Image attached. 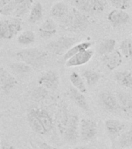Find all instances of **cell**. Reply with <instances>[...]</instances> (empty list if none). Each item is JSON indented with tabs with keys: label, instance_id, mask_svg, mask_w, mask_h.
<instances>
[{
	"label": "cell",
	"instance_id": "obj_1",
	"mask_svg": "<svg viewBox=\"0 0 132 149\" xmlns=\"http://www.w3.org/2000/svg\"><path fill=\"white\" fill-rule=\"evenodd\" d=\"M16 56L30 67H40L44 65L47 59V52L39 48L23 49L16 52Z\"/></svg>",
	"mask_w": 132,
	"mask_h": 149
},
{
	"label": "cell",
	"instance_id": "obj_2",
	"mask_svg": "<svg viewBox=\"0 0 132 149\" xmlns=\"http://www.w3.org/2000/svg\"><path fill=\"white\" fill-rule=\"evenodd\" d=\"M76 42L77 39L75 37L64 36L50 42L47 45V50L56 55H64L72 46L76 44Z\"/></svg>",
	"mask_w": 132,
	"mask_h": 149
},
{
	"label": "cell",
	"instance_id": "obj_3",
	"mask_svg": "<svg viewBox=\"0 0 132 149\" xmlns=\"http://www.w3.org/2000/svg\"><path fill=\"white\" fill-rule=\"evenodd\" d=\"M71 23L68 30L72 32H83L90 24L89 18L87 15L72 7L70 9Z\"/></svg>",
	"mask_w": 132,
	"mask_h": 149
},
{
	"label": "cell",
	"instance_id": "obj_4",
	"mask_svg": "<svg viewBox=\"0 0 132 149\" xmlns=\"http://www.w3.org/2000/svg\"><path fill=\"white\" fill-rule=\"evenodd\" d=\"M98 133L97 123L93 120L82 119L79 121V135L83 142H89L96 137Z\"/></svg>",
	"mask_w": 132,
	"mask_h": 149
},
{
	"label": "cell",
	"instance_id": "obj_5",
	"mask_svg": "<svg viewBox=\"0 0 132 149\" xmlns=\"http://www.w3.org/2000/svg\"><path fill=\"white\" fill-rule=\"evenodd\" d=\"M79 120L78 116L74 114L68 116L67 124L62 134L64 139L68 144H74L77 142L79 138Z\"/></svg>",
	"mask_w": 132,
	"mask_h": 149
},
{
	"label": "cell",
	"instance_id": "obj_6",
	"mask_svg": "<svg viewBox=\"0 0 132 149\" xmlns=\"http://www.w3.org/2000/svg\"><path fill=\"white\" fill-rule=\"evenodd\" d=\"M100 101L102 107L107 111L116 113L121 111L115 94L109 91H103L100 93Z\"/></svg>",
	"mask_w": 132,
	"mask_h": 149
},
{
	"label": "cell",
	"instance_id": "obj_7",
	"mask_svg": "<svg viewBox=\"0 0 132 149\" xmlns=\"http://www.w3.org/2000/svg\"><path fill=\"white\" fill-rule=\"evenodd\" d=\"M38 84L41 87L45 89L54 90L58 88L59 85V77L58 73L53 70H48L43 72L38 79Z\"/></svg>",
	"mask_w": 132,
	"mask_h": 149
},
{
	"label": "cell",
	"instance_id": "obj_8",
	"mask_svg": "<svg viewBox=\"0 0 132 149\" xmlns=\"http://www.w3.org/2000/svg\"><path fill=\"white\" fill-rule=\"evenodd\" d=\"M93 54H94L93 51H92L90 49L81 51V52L75 54L74 56H72V58H70L68 60L66 61L65 66L71 68L78 67V66L86 65V63H88L92 59Z\"/></svg>",
	"mask_w": 132,
	"mask_h": 149
},
{
	"label": "cell",
	"instance_id": "obj_9",
	"mask_svg": "<svg viewBox=\"0 0 132 149\" xmlns=\"http://www.w3.org/2000/svg\"><path fill=\"white\" fill-rule=\"evenodd\" d=\"M31 110L38 119L40 123L45 130L46 134L51 132L53 130L54 121L49 112L41 108H33Z\"/></svg>",
	"mask_w": 132,
	"mask_h": 149
},
{
	"label": "cell",
	"instance_id": "obj_10",
	"mask_svg": "<svg viewBox=\"0 0 132 149\" xmlns=\"http://www.w3.org/2000/svg\"><path fill=\"white\" fill-rule=\"evenodd\" d=\"M105 128L112 141L126 130V124L115 119H108L105 121Z\"/></svg>",
	"mask_w": 132,
	"mask_h": 149
},
{
	"label": "cell",
	"instance_id": "obj_11",
	"mask_svg": "<svg viewBox=\"0 0 132 149\" xmlns=\"http://www.w3.org/2000/svg\"><path fill=\"white\" fill-rule=\"evenodd\" d=\"M121 110L128 115H132V95L125 91H117L115 94Z\"/></svg>",
	"mask_w": 132,
	"mask_h": 149
},
{
	"label": "cell",
	"instance_id": "obj_12",
	"mask_svg": "<svg viewBox=\"0 0 132 149\" xmlns=\"http://www.w3.org/2000/svg\"><path fill=\"white\" fill-rule=\"evenodd\" d=\"M16 85V78L4 68L0 67V88L5 93H9Z\"/></svg>",
	"mask_w": 132,
	"mask_h": 149
},
{
	"label": "cell",
	"instance_id": "obj_13",
	"mask_svg": "<svg viewBox=\"0 0 132 149\" xmlns=\"http://www.w3.org/2000/svg\"><path fill=\"white\" fill-rule=\"evenodd\" d=\"M113 148L114 149L132 148V127L124 130L113 141Z\"/></svg>",
	"mask_w": 132,
	"mask_h": 149
},
{
	"label": "cell",
	"instance_id": "obj_14",
	"mask_svg": "<svg viewBox=\"0 0 132 149\" xmlns=\"http://www.w3.org/2000/svg\"><path fill=\"white\" fill-rule=\"evenodd\" d=\"M107 19L114 27L126 24L130 19V16L124 10L114 9L107 16Z\"/></svg>",
	"mask_w": 132,
	"mask_h": 149
},
{
	"label": "cell",
	"instance_id": "obj_15",
	"mask_svg": "<svg viewBox=\"0 0 132 149\" xmlns=\"http://www.w3.org/2000/svg\"><path fill=\"white\" fill-rule=\"evenodd\" d=\"M40 37L44 39H48L57 33V23L53 19L48 18L42 23L38 29Z\"/></svg>",
	"mask_w": 132,
	"mask_h": 149
},
{
	"label": "cell",
	"instance_id": "obj_16",
	"mask_svg": "<svg viewBox=\"0 0 132 149\" xmlns=\"http://www.w3.org/2000/svg\"><path fill=\"white\" fill-rule=\"evenodd\" d=\"M103 61L105 66L109 70H115L122 64L123 56L119 50H114L107 55L103 56Z\"/></svg>",
	"mask_w": 132,
	"mask_h": 149
},
{
	"label": "cell",
	"instance_id": "obj_17",
	"mask_svg": "<svg viewBox=\"0 0 132 149\" xmlns=\"http://www.w3.org/2000/svg\"><path fill=\"white\" fill-rule=\"evenodd\" d=\"M68 94L69 95L70 99L75 103L79 107L82 108L85 110H88L89 105L86 101V99L83 93H80L76 88H75L73 86H71L68 91Z\"/></svg>",
	"mask_w": 132,
	"mask_h": 149
},
{
	"label": "cell",
	"instance_id": "obj_18",
	"mask_svg": "<svg viewBox=\"0 0 132 149\" xmlns=\"http://www.w3.org/2000/svg\"><path fill=\"white\" fill-rule=\"evenodd\" d=\"M114 79L124 88H132V73L129 71L117 72L114 74Z\"/></svg>",
	"mask_w": 132,
	"mask_h": 149
},
{
	"label": "cell",
	"instance_id": "obj_19",
	"mask_svg": "<svg viewBox=\"0 0 132 149\" xmlns=\"http://www.w3.org/2000/svg\"><path fill=\"white\" fill-rule=\"evenodd\" d=\"M70 9L66 3L63 2H58L54 5L50 11V15L51 17L60 19L66 16Z\"/></svg>",
	"mask_w": 132,
	"mask_h": 149
},
{
	"label": "cell",
	"instance_id": "obj_20",
	"mask_svg": "<svg viewBox=\"0 0 132 149\" xmlns=\"http://www.w3.org/2000/svg\"><path fill=\"white\" fill-rule=\"evenodd\" d=\"M93 45V43L89 41H85V42H81L79 44H75L74 46H72L66 53L63 55L64 60L66 61L68 60L70 58H72V56H74L75 54L81 52V51H86L88 49H90V47Z\"/></svg>",
	"mask_w": 132,
	"mask_h": 149
},
{
	"label": "cell",
	"instance_id": "obj_21",
	"mask_svg": "<svg viewBox=\"0 0 132 149\" xmlns=\"http://www.w3.org/2000/svg\"><path fill=\"white\" fill-rule=\"evenodd\" d=\"M33 6V0H22L12 15V17L21 19L30 13Z\"/></svg>",
	"mask_w": 132,
	"mask_h": 149
},
{
	"label": "cell",
	"instance_id": "obj_22",
	"mask_svg": "<svg viewBox=\"0 0 132 149\" xmlns=\"http://www.w3.org/2000/svg\"><path fill=\"white\" fill-rule=\"evenodd\" d=\"M116 44V40L114 39H112V38L103 40L98 46V53L102 56L109 54L115 50Z\"/></svg>",
	"mask_w": 132,
	"mask_h": 149
},
{
	"label": "cell",
	"instance_id": "obj_23",
	"mask_svg": "<svg viewBox=\"0 0 132 149\" xmlns=\"http://www.w3.org/2000/svg\"><path fill=\"white\" fill-rule=\"evenodd\" d=\"M44 15V9L41 2H37L33 4L29 13V22L31 23H37L39 22Z\"/></svg>",
	"mask_w": 132,
	"mask_h": 149
},
{
	"label": "cell",
	"instance_id": "obj_24",
	"mask_svg": "<svg viewBox=\"0 0 132 149\" xmlns=\"http://www.w3.org/2000/svg\"><path fill=\"white\" fill-rule=\"evenodd\" d=\"M27 122L30 125V128L32 129L35 133H37L38 134H46L45 130L41 126V124L40 123L38 119L37 118V116H35V114L33 113V111L30 109L29 110L27 113Z\"/></svg>",
	"mask_w": 132,
	"mask_h": 149
},
{
	"label": "cell",
	"instance_id": "obj_25",
	"mask_svg": "<svg viewBox=\"0 0 132 149\" xmlns=\"http://www.w3.org/2000/svg\"><path fill=\"white\" fill-rule=\"evenodd\" d=\"M70 82L72 84V86L75 88H76L77 90H79L80 93H86L87 91L86 84L84 81L82 77L77 72H72L69 76Z\"/></svg>",
	"mask_w": 132,
	"mask_h": 149
},
{
	"label": "cell",
	"instance_id": "obj_26",
	"mask_svg": "<svg viewBox=\"0 0 132 149\" xmlns=\"http://www.w3.org/2000/svg\"><path fill=\"white\" fill-rule=\"evenodd\" d=\"M82 79L89 86H93L98 83L101 79V74L93 70H86L82 72Z\"/></svg>",
	"mask_w": 132,
	"mask_h": 149
},
{
	"label": "cell",
	"instance_id": "obj_27",
	"mask_svg": "<svg viewBox=\"0 0 132 149\" xmlns=\"http://www.w3.org/2000/svg\"><path fill=\"white\" fill-rule=\"evenodd\" d=\"M35 33L32 30H25L18 35L17 42L22 45H29L35 41Z\"/></svg>",
	"mask_w": 132,
	"mask_h": 149
},
{
	"label": "cell",
	"instance_id": "obj_28",
	"mask_svg": "<svg viewBox=\"0 0 132 149\" xmlns=\"http://www.w3.org/2000/svg\"><path fill=\"white\" fill-rule=\"evenodd\" d=\"M21 1L22 0H12L11 2H8L7 4L0 8V14L2 16H12L13 12Z\"/></svg>",
	"mask_w": 132,
	"mask_h": 149
},
{
	"label": "cell",
	"instance_id": "obj_29",
	"mask_svg": "<svg viewBox=\"0 0 132 149\" xmlns=\"http://www.w3.org/2000/svg\"><path fill=\"white\" fill-rule=\"evenodd\" d=\"M13 37L9 26L8 19L0 20V39L10 40Z\"/></svg>",
	"mask_w": 132,
	"mask_h": 149
},
{
	"label": "cell",
	"instance_id": "obj_30",
	"mask_svg": "<svg viewBox=\"0 0 132 149\" xmlns=\"http://www.w3.org/2000/svg\"><path fill=\"white\" fill-rule=\"evenodd\" d=\"M122 56L126 58H129L132 57V40L125 39L121 42L120 44V50Z\"/></svg>",
	"mask_w": 132,
	"mask_h": 149
},
{
	"label": "cell",
	"instance_id": "obj_31",
	"mask_svg": "<svg viewBox=\"0 0 132 149\" xmlns=\"http://www.w3.org/2000/svg\"><path fill=\"white\" fill-rule=\"evenodd\" d=\"M72 4L75 9L82 12L91 13V5L89 0H72Z\"/></svg>",
	"mask_w": 132,
	"mask_h": 149
},
{
	"label": "cell",
	"instance_id": "obj_32",
	"mask_svg": "<svg viewBox=\"0 0 132 149\" xmlns=\"http://www.w3.org/2000/svg\"><path fill=\"white\" fill-rule=\"evenodd\" d=\"M8 22H9V26L12 33L13 35V37H15L22 30V28H23L22 19L20 18H16V17H12L11 19H8Z\"/></svg>",
	"mask_w": 132,
	"mask_h": 149
},
{
	"label": "cell",
	"instance_id": "obj_33",
	"mask_svg": "<svg viewBox=\"0 0 132 149\" xmlns=\"http://www.w3.org/2000/svg\"><path fill=\"white\" fill-rule=\"evenodd\" d=\"M91 5V13H102L107 8V0H89Z\"/></svg>",
	"mask_w": 132,
	"mask_h": 149
},
{
	"label": "cell",
	"instance_id": "obj_34",
	"mask_svg": "<svg viewBox=\"0 0 132 149\" xmlns=\"http://www.w3.org/2000/svg\"><path fill=\"white\" fill-rule=\"evenodd\" d=\"M10 67L14 72H16L18 74H25L30 73V72H32L33 68L30 67V65H27L25 63L23 62H16L10 65Z\"/></svg>",
	"mask_w": 132,
	"mask_h": 149
},
{
	"label": "cell",
	"instance_id": "obj_35",
	"mask_svg": "<svg viewBox=\"0 0 132 149\" xmlns=\"http://www.w3.org/2000/svg\"><path fill=\"white\" fill-rule=\"evenodd\" d=\"M60 113L58 114V128L59 130V132L61 133V134L62 135L63 132L65 129L66 124H67L68 119V115L67 111L65 110L64 108L61 109Z\"/></svg>",
	"mask_w": 132,
	"mask_h": 149
},
{
	"label": "cell",
	"instance_id": "obj_36",
	"mask_svg": "<svg viewBox=\"0 0 132 149\" xmlns=\"http://www.w3.org/2000/svg\"><path fill=\"white\" fill-rule=\"evenodd\" d=\"M112 6L117 9L125 10L130 6V0H110Z\"/></svg>",
	"mask_w": 132,
	"mask_h": 149
},
{
	"label": "cell",
	"instance_id": "obj_37",
	"mask_svg": "<svg viewBox=\"0 0 132 149\" xmlns=\"http://www.w3.org/2000/svg\"><path fill=\"white\" fill-rule=\"evenodd\" d=\"M37 146L40 149H59L44 141H38L37 142Z\"/></svg>",
	"mask_w": 132,
	"mask_h": 149
},
{
	"label": "cell",
	"instance_id": "obj_38",
	"mask_svg": "<svg viewBox=\"0 0 132 149\" xmlns=\"http://www.w3.org/2000/svg\"><path fill=\"white\" fill-rule=\"evenodd\" d=\"M1 149H16L13 147V145H12L9 143H3L1 145Z\"/></svg>",
	"mask_w": 132,
	"mask_h": 149
},
{
	"label": "cell",
	"instance_id": "obj_39",
	"mask_svg": "<svg viewBox=\"0 0 132 149\" xmlns=\"http://www.w3.org/2000/svg\"><path fill=\"white\" fill-rule=\"evenodd\" d=\"M11 1L12 0H0V8L5 6L6 4H7L8 2H11Z\"/></svg>",
	"mask_w": 132,
	"mask_h": 149
},
{
	"label": "cell",
	"instance_id": "obj_40",
	"mask_svg": "<svg viewBox=\"0 0 132 149\" xmlns=\"http://www.w3.org/2000/svg\"><path fill=\"white\" fill-rule=\"evenodd\" d=\"M73 149H89V148L86 146H77L75 147V148H74Z\"/></svg>",
	"mask_w": 132,
	"mask_h": 149
},
{
	"label": "cell",
	"instance_id": "obj_41",
	"mask_svg": "<svg viewBox=\"0 0 132 149\" xmlns=\"http://www.w3.org/2000/svg\"><path fill=\"white\" fill-rule=\"evenodd\" d=\"M131 40H132V38H131Z\"/></svg>",
	"mask_w": 132,
	"mask_h": 149
}]
</instances>
